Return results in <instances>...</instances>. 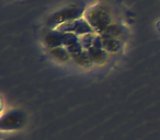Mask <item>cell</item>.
I'll return each mask as SVG.
<instances>
[{"label":"cell","instance_id":"cell-1","mask_svg":"<svg viewBox=\"0 0 160 140\" xmlns=\"http://www.w3.org/2000/svg\"><path fill=\"white\" fill-rule=\"evenodd\" d=\"M85 19L91 25L94 33L99 35H101L105 31V29L113 23L110 10L103 5H97L88 9L85 14Z\"/></svg>","mask_w":160,"mask_h":140},{"label":"cell","instance_id":"cell-2","mask_svg":"<svg viewBox=\"0 0 160 140\" xmlns=\"http://www.w3.org/2000/svg\"><path fill=\"white\" fill-rule=\"evenodd\" d=\"M83 9L79 6H69L67 8L59 10L53 16H51L47 21L48 25H56V27H59L60 24L68 23L71 21L78 20L82 17Z\"/></svg>","mask_w":160,"mask_h":140},{"label":"cell","instance_id":"cell-3","mask_svg":"<svg viewBox=\"0 0 160 140\" xmlns=\"http://www.w3.org/2000/svg\"><path fill=\"white\" fill-rule=\"evenodd\" d=\"M56 30L64 32V33H73L78 36L85 35V34L88 33H94L93 29L85 18H80L78 20L60 24L59 27H56Z\"/></svg>","mask_w":160,"mask_h":140},{"label":"cell","instance_id":"cell-4","mask_svg":"<svg viewBox=\"0 0 160 140\" xmlns=\"http://www.w3.org/2000/svg\"><path fill=\"white\" fill-rule=\"evenodd\" d=\"M24 124V116L20 111L8 112L1 117V130H18Z\"/></svg>","mask_w":160,"mask_h":140},{"label":"cell","instance_id":"cell-5","mask_svg":"<svg viewBox=\"0 0 160 140\" xmlns=\"http://www.w3.org/2000/svg\"><path fill=\"white\" fill-rule=\"evenodd\" d=\"M45 43L48 46L49 49L55 48V47L62 46L64 43V32H60L58 30H54L46 34L45 36Z\"/></svg>","mask_w":160,"mask_h":140},{"label":"cell","instance_id":"cell-6","mask_svg":"<svg viewBox=\"0 0 160 140\" xmlns=\"http://www.w3.org/2000/svg\"><path fill=\"white\" fill-rule=\"evenodd\" d=\"M123 35H124V29L122 25L118 24V23H112L100 36L102 38H118V40Z\"/></svg>","mask_w":160,"mask_h":140},{"label":"cell","instance_id":"cell-7","mask_svg":"<svg viewBox=\"0 0 160 140\" xmlns=\"http://www.w3.org/2000/svg\"><path fill=\"white\" fill-rule=\"evenodd\" d=\"M102 48L108 54L118 53L122 48V43L118 38H102Z\"/></svg>","mask_w":160,"mask_h":140},{"label":"cell","instance_id":"cell-8","mask_svg":"<svg viewBox=\"0 0 160 140\" xmlns=\"http://www.w3.org/2000/svg\"><path fill=\"white\" fill-rule=\"evenodd\" d=\"M88 54L90 56V59H91L92 64L96 62V64H102L107 60L108 53L103 48H99V47H91V48L88 49Z\"/></svg>","mask_w":160,"mask_h":140},{"label":"cell","instance_id":"cell-9","mask_svg":"<svg viewBox=\"0 0 160 140\" xmlns=\"http://www.w3.org/2000/svg\"><path fill=\"white\" fill-rule=\"evenodd\" d=\"M51 54L56 58V59L60 60V61H69L71 59V55L68 51L67 47L65 46H59L55 47V48L51 49Z\"/></svg>","mask_w":160,"mask_h":140},{"label":"cell","instance_id":"cell-10","mask_svg":"<svg viewBox=\"0 0 160 140\" xmlns=\"http://www.w3.org/2000/svg\"><path fill=\"white\" fill-rule=\"evenodd\" d=\"M71 59H73L76 61V64L80 65V66H82V67H89V66H91V64H92L87 49H83L81 53L71 56Z\"/></svg>","mask_w":160,"mask_h":140},{"label":"cell","instance_id":"cell-11","mask_svg":"<svg viewBox=\"0 0 160 140\" xmlns=\"http://www.w3.org/2000/svg\"><path fill=\"white\" fill-rule=\"evenodd\" d=\"M97 33H88V34H85V35H81L79 36V42L81 43L82 45L83 49H89L93 46V43H94V40H96Z\"/></svg>","mask_w":160,"mask_h":140},{"label":"cell","instance_id":"cell-12","mask_svg":"<svg viewBox=\"0 0 160 140\" xmlns=\"http://www.w3.org/2000/svg\"><path fill=\"white\" fill-rule=\"evenodd\" d=\"M67 49H68V51L70 53V55L73 56V55H76V54L81 53V51H83V47H82V45H81V43L77 42V43H75V44L71 45V46L67 47Z\"/></svg>","mask_w":160,"mask_h":140}]
</instances>
